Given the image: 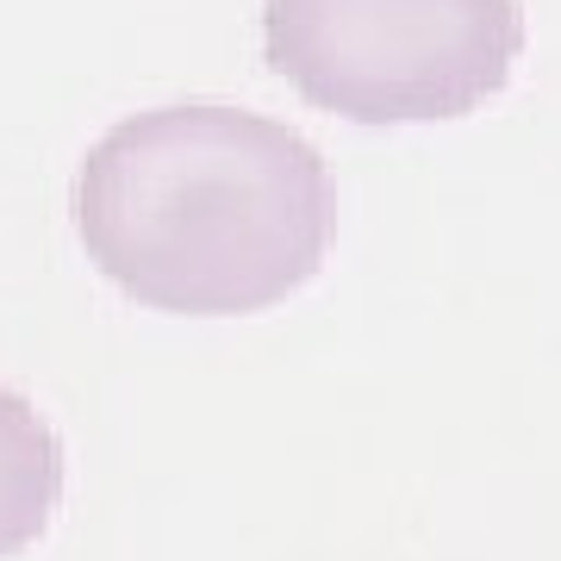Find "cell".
Instances as JSON below:
<instances>
[{
  "label": "cell",
  "instance_id": "6da1fadb",
  "mask_svg": "<svg viewBox=\"0 0 561 561\" xmlns=\"http://www.w3.org/2000/svg\"><path fill=\"white\" fill-rule=\"evenodd\" d=\"M76 238L125 300L175 319L268 312L324 268L331 175L300 131L243 106H150L69 187Z\"/></svg>",
  "mask_w": 561,
  "mask_h": 561
},
{
  "label": "cell",
  "instance_id": "7a4b0ae2",
  "mask_svg": "<svg viewBox=\"0 0 561 561\" xmlns=\"http://www.w3.org/2000/svg\"><path fill=\"white\" fill-rule=\"evenodd\" d=\"M518 50V0H262V62L356 125L461 119L512 81Z\"/></svg>",
  "mask_w": 561,
  "mask_h": 561
},
{
  "label": "cell",
  "instance_id": "3957f363",
  "mask_svg": "<svg viewBox=\"0 0 561 561\" xmlns=\"http://www.w3.org/2000/svg\"><path fill=\"white\" fill-rule=\"evenodd\" d=\"M62 500V443L57 431L0 387V556H20L44 537Z\"/></svg>",
  "mask_w": 561,
  "mask_h": 561
}]
</instances>
